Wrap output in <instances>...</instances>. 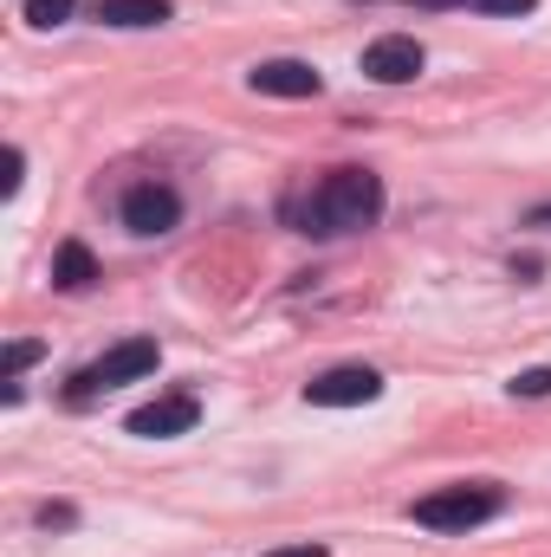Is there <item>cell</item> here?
Masks as SVG:
<instances>
[{
  "label": "cell",
  "mask_w": 551,
  "mask_h": 557,
  "mask_svg": "<svg viewBox=\"0 0 551 557\" xmlns=\"http://www.w3.org/2000/svg\"><path fill=\"white\" fill-rule=\"evenodd\" d=\"M260 98H318L325 91V78L305 65V59H267V65H254V78H247Z\"/></svg>",
  "instance_id": "cell-8"
},
{
  "label": "cell",
  "mask_w": 551,
  "mask_h": 557,
  "mask_svg": "<svg viewBox=\"0 0 551 557\" xmlns=\"http://www.w3.org/2000/svg\"><path fill=\"white\" fill-rule=\"evenodd\" d=\"M72 519H78L72 506H39V525H72Z\"/></svg>",
  "instance_id": "cell-16"
},
{
  "label": "cell",
  "mask_w": 551,
  "mask_h": 557,
  "mask_svg": "<svg viewBox=\"0 0 551 557\" xmlns=\"http://www.w3.org/2000/svg\"><path fill=\"white\" fill-rule=\"evenodd\" d=\"M156 337H131V344H118V350H105L98 363H85L78 376H72V389H65V403H91V396H105V389H118V383H137L156 370Z\"/></svg>",
  "instance_id": "cell-3"
},
{
  "label": "cell",
  "mask_w": 551,
  "mask_h": 557,
  "mask_svg": "<svg viewBox=\"0 0 551 557\" xmlns=\"http://www.w3.org/2000/svg\"><path fill=\"white\" fill-rule=\"evenodd\" d=\"M182 221V195L169 188V182H137L131 195H124V227L143 234V240H156V234H169Z\"/></svg>",
  "instance_id": "cell-5"
},
{
  "label": "cell",
  "mask_w": 551,
  "mask_h": 557,
  "mask_svg": "<svg viewBox=\"0 0 551 557\" xmlns=\"http://www.w3.org/2000/svg\"><path fill=\"white\" fill-rule=\"evenodd\" d=\"M169 13H175L169 0H98V20L105 26H131V33L137 26H162Z\"/></svg>",
  "instance_id": "cell-10"
},
{
  "label": "cell",
  "mask_w": 551,
  "mask_h": 557,
  "mask_svg": "<svg viewBox=\"0 0 551 557\" xmlns=\"http://www.w3.org/2000/svg\"><path fill=\"white\" fill-rule=\"evenodd\" d=\"M506 506V493L493 486V480H461V486H441V493H428V499H415V525H428V532H474V525H487L493 512Z\"/></svg>",
  "instance_id": "cell-2"
},
{
  "label": "cell",
  "mask_w": 551,
  "mask_h": 557,
  "mask_svg": "<svg viewBox=\"0 0 551 557\" xmlns=\"http://www.w3.org/2000/svg\"><path fill=\"white\" fill-rule=\"evenodd\" d=\"M72 7L78 0H26V20L33 26H59V20H72Z\"/></svg>",
  "instance_id": "cell-11"
},
{
  "label": "cell",
  "mask_w": 551,
  "mask_h": 557,
  "mask_svg": "<svg viewBox=\"0 0 551 557\" xmlns=\"http://www.w3.org/2000/svg\"><path fill=\"white\" fill-rule=\"evenodd\" d=\"M526 221H532V227H551V201H546V208H532Z\"/></svg>",
  "instance_id": "cell-19"
},
{
  "label": "cell",
  "mask_w": 551,
  "mask_h": 557,
  "mask_svg": "<svg viewBox=\"0 0 551 557\" xmlns=\"http://www.w3.org/2000/svg\"><path fill=\"white\" fill-rule=\"evenodd\" d=\"M91 278H98V260H91L85 240H65V247L52 253V285H59V292H85Z\"/></svg>",
  "instance_id": "cell-9"
},
{
  "label": "cell",
  "mask_w": 551,
  "mask_h": 557,
  "mask_svg": "<svg viewBox=\"0 0 551 557\" xmlns=\"http://www.w3.org/2000/svg\"><path fill=\"white\" fill-rule=\"evenodd\" d=\"M539 0H480V13H532Z\"/></svg>",
  "instance_id": "cell-15"
},
{
  "label": "cell",
  "mask_w": 551,
  "mask_h": 557,
  "mask_svg": "<svg viewBox=\"0 0 551 557\" xmlns=\"http://www.w3.org/2000/svg\"><path fill=\"white\" fill-rule=\"evenodd\" d=\"M20 169H26V156L20 149H0V195H20Z\"/></svg>",
  "instance_id": "cell-12"
},
{
  "label": "cell",
  "mask_w": 551,
  "mask_h": 557,
  "mask_svg": "<svg viewBox=\"0 0 551 557\" xmlns=\"http://www.w3.org/2000/svg\"><path fill=\"white\" fill-rule=\"evenodd\" d=\"M409 7H421V13H441V7H467V0H409Z\"/></svg>",
  "instance_id": "cell-18"
},
{
  "label": "cell",
  "mask_w": 551,
  "mask_h": 557,
  "mask_svg": "<svg viewBox=\"0 0 551 557\" xmlns=\"http://www.w3.org/2000/svg\"><path fill=\"white\" fill-rule=\"evenodd\" d=\"M383 396V376L364 370V363H344V370H325L305 383V403L311 409H357V403H377Z\"/></svg>",
  "instance_id": "cell-4"
},
{
  "label": "cell",
  "mask_w": 551,
  "mask_h": 557,
  "mask_svg": "<svg viewBox=\"0 0 551 557\" xmlns=\"http://www.w3.org/2000/svg\"><path fill=\"white\" fill-rule=\"evenodd\" d=\"M377 214H383V175H370V169H331V175L292 208L298 234H311V240L364 234V227H377Z\"/></svg>",
  "instance_id": "cell-1"
},
{
  "label": "cell",
  "mask_w": 551,
  "mask_h": 557,
  "mask_svg": "<svg viewBox=\"0 0 551 557\" xmlns=\"http://www.w3.org/2000/svg\"><path fill=\"white\" fill-rule=\"evenodd\" d=\"M421 65L428 59H421V46H415L409 33H383V39L364 46V78H377V85H409Z\"/></svg>",
  "instance_id": "cell-7"
},
{
  "label": "cell",
  "mask_w": 551,
  "mask_h": 557,
  "mask_svg": "<svg viewBox=\"0 0 551 557\" xmlns=\"http://www.w3.org/2000/svg\"><path fill=\"white\" fill-rule=\"evenodd\" d=\"M513 396H551V370H526V376L513 383Z\"/></svg>",
  "instance_id": "cell-14"
},
{
  "label": "cell",
  "mask_w": 551,
  "mask_h": 557,
  "mask_svg": "<svg viewBox=\"0 0 551 557\" xmlns=\"http://www.w3.org/2000/svg\"><path fill=\"white\" fill-rule=\"evenodd\" d=\"M33 357H39V344H33V337H13V344H7V376H20Z\"/></svg>",
  "instance_id": "cell-13"
},
{
  "label": "cell",
  "mask_w": 551,
  "mask_h": 557,
  "mask_svg": "<svg viewBox=\"0 0 551 557\" xmlns=\"http://www.w3.org/2000/svg\"><path fill=\"white\" fill-rule=\"evenodd\" d=\"M267 557H331L325 545H279V552H267Z\"/></svg>",
  "instance_id": "cell-17"
},
{
  "label": "cell",
  "mask_w": 551,
  "mask_h": 557,
  "mask_svg": "<svg viewBox=\"0 0 551 557\" xmlns=\"http://www.w3.org/2000/svg\"><path fill=\"white\" fill-rule=\"evenodd\" d=\"M201 421V403L188 396V389H175V396H156V403H143L137 416L124 421L131 434H143V441H175V434H188Z\"/></svg>",
  "instance_id": "cell-6"
}]
</instances>
